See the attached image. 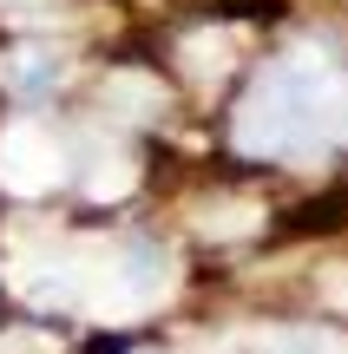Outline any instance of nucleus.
I'll return each instance as SVG.
<instances>
[{"label": "nucleus", "instance_id": "obj_4", "mask_svg": "<svg viewBox=\"0 0 348 354\" xmlns=\"http://www.w3.org/2000/svg\"><path fill=\"white\" fill-rule=\"evenodd\" d=\"M257 354H348V335H329V328H263Z\"/></svg>", "mask_w": 348, "mask_h": 354}, {"label": "nucleus", "instance_id": "obj_3", "mask_svg": "<svg viewBox=\"0 0 348 354\" xmlns=\"http://www.w3.org/2000/svg\"><path fill=\"white\" fill-rule=\"evenodd\" d=\"M86 282H92L86 256H46V263H26V269H20V295H26V302H39V308L79 302Z\"/></svg>", "mask_w": 348, "mask_h": 354}, {"label": "nucleus", "instance_id": "obj_8", "mask_svg": "<svg viewBox=\"0 0 348 354\" xmlns=\"http://www.w3.org/2000/svg\"><path fill=\"white\" fill-rule=\"evenodd\" d=\"M138 184V171H131V158H99L86 177V197H99V203H112V197H125V190Z\"/></svg>", "mask_w": 348, "mask_h": 354}, {"label": "nucleus", "instance_id": "obj_1", "mask_svg": "<svg viewBox=\"0 0 348 354\" xmlns=\"http://www.w3.org/2000/svg\"><path fill=\"white\" fill-rule=\"evenodd\" d=\"M342 99V73L322 46H296L283 66H270L257 92L244 99L237 112V151L250 158H283V151H302V145L322 131L329 105Z\"/></svg>", "mask_w": 348, "mask_h": 354}, {"label": "nucleus", "instance_id": "obj_6", "mask_svg": "<svg viewBox=\"0 0 348 354\" xmlns=\"http://www.w3.org/2000/svg\"><path fill=\"white\" fill-rule=\"evenodd\" d=\"M184 66H191L197 79H217L223 66H230V33H217V26H210V33H191L184 39Z\"/></svg>", "mask_w": 348, "mask_h": 354}, {"label": "nucleus", "instance_id": "obj_5", "mask_svg": "<svg viewBox=\"0 0 348 354\" xmlns=\"http://www.w3.org/2000/svg\"><path fill=\"white\" fill-rule=\"evenodd\" d=\"M257 223H263L257 203H210V210H197V230L204 236H250Z\"/></svg>", "mask_w": 348, "mask_h": 354}, {"label": "nucleus", "instance_id": "obj_11", "mask_svg": "<svg viewBox=\"0 0 348 354\" xmlns=\"http://www.w3.org/2000/svg\"><path fill=\"white\" fill-rule=\"evenodd\" d=\"M336 125H342V138H348V99H342V112H336Z\"/></svg>", "mask_w": 348, "mask_h": 354}, {"label": "nucleus", "instance_id": "obj_10", "mask_svg": "<svg viewBox=\"0 0 348 354\" xmlns=\"http://www.w3.org/2000/svg\"><path fill=\"white\" fill-rule=\"evenodd\" d=\"M322 302L329 308H348V269H329V276H322Z\"/></svg>", "mask_w": 348, "mask_h": 354}, {"label": "nucleus", "instance_id": "obj_12", "mask_svg": "<svg viewBox=\"0 0 348 354\" xmlns=\"http://www.w3.org/2000/svg\"><path fill=\"white\" fill-rule=\"evenodd\" d=\"M0 7H39V0H0Z\"/></svg>", "mask_w": 348, "mask_h": 354}, {"label": "nucleus", "instance_id": "obj_2", "mask_svg": "<svg viewBox=\"0 0 348 354\" xmlns=\"http://www.w3.org/2000/svg\"><path fill=\"white\" fill-rule=\"evenodd\" d=\"M66 171V151L53 131L39 125H7L0 131V190H13V197H39L46 184H59Z\"/></svg>", "mask_w": 348, "mask_h": 354}, {"label": "nucleus", "instance_id": "obj_7", "mask_svg": "<svg viewBox=\"0 0 348 354\" xmlns=\"http://www.w3.org/2000/svg\"><path fill=\"white\" fill-rule=\"evenodd\" d=\"M105 105H112V112H152L158 86L145 73H112V79H105Z\"/></svg>", "mask_w": 348, "mask_h": 354}, {"label": "nucleus", "instance_id": "obj_9", "mask_svg": "<svg viewBox=\"0 0 348 354\" xmlns=\"http://www.w3.org/2000/svg\"><path fill=\"white\" fill-rule=\"evenodd\" d=\"M53 79V53H20V73H13V86L20 92H39Z\"/></svg>", "mask_w": 348, "mask_h": 354}]
</instances>
